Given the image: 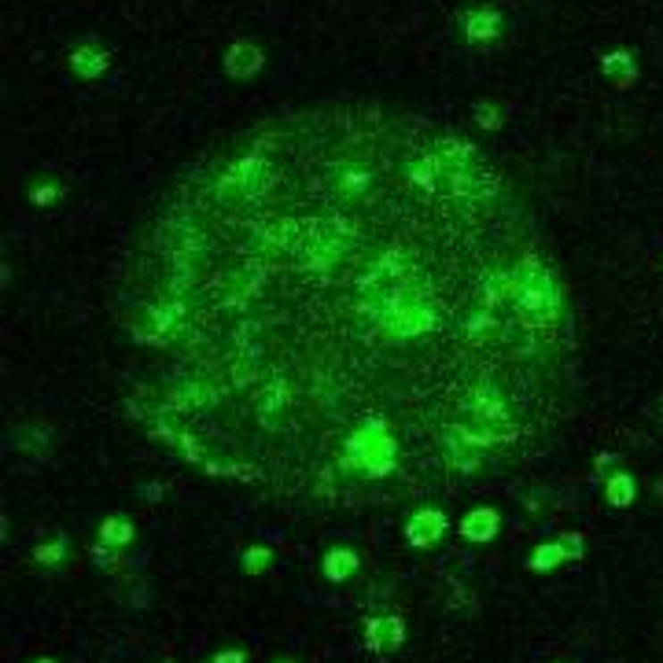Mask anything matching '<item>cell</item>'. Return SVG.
I'll use <instances>...</instances> for the list:
<instances>
[{
  "label": "cell",
  "instance_id": "cell-8",
  "mask_svg": "<svg viewBox=\"0 0 663 663\" xmlns=\"http://www.w3.org/2000/svg\"><path fill=\"white\" fill-rule=\"evenodd\" d=\"M284 663H288V659H284Z\"/></svg>",
  "mask_w": 663,
  "mask_h": 663
},
{
  "label": "cell",
  "instance_id": "cell-4",
  "mask_svg": "<svg viewBox=\"0 0 663 663\" xmlns=\"http://www.w3.org/2000/svg\"><path fill=\"white\" fill-rule=\"evenodd\" d=\"M494 531H498V516H494L491 508L472 512V516L465 520V538H472V541H491Z\"/></svg>",
  "mask_w": 663,
  "mask_h": 663
},
{
  "label": "cell",
  "instance_id": "cell-5",
  "mask_svg": "<svg viewBox=\"0 0 663 663\" xmlns=\"http://www.w3.org/2000/svg\"><path fill=\"white\" fill-rule=\"evenodd\" d=\"M357 567V560H354V553H343V550H336V553H328L324 557V575L332 579V583H340V579H347L350 571Z\"/></svg>",
  "mask_w": 663,
  "mask_h": 663
},
{
  "label": "cell",
  "instance_id": "cell-6",
  "mask_svg": "<svg viewBox=\"0 0 663 663\" xmlns=\"http://www.w3.org/2000/svg\"><path fill=\"white\" fill-rule=\"evenodd\" d=\"M214 663H244V656H239V652H222Z\"/></svg>",
  "mask_w": 663,
  "mask_h": 663
},
{
  "label": "cell",
  "instance_id": "cell-3",
  "mask_svg": "<svg viewBox=\"0 0 663 663\" xmlns=\"http://www.w3.org/2000/svg\"><path fill=\"white\" fill-rule=\"evenodd\" d=\"M369 645L376 652H390L402 645V619H376L369 623Z\"/></svg>",
  "mask_w": 663,
  "mask_h": 663
},
{
  "label": "cell",
  "instance_id": "cell-2",
  "mask_svg": "<svg viewBox=\"0 0 663 663\" xmlns=\"http://www.w3.org/2000/svg\"><path fill=\"white\" fill-rule=\"evenodd\" d=\"M446 531V516L442 512H416V516L409 520V527H406V538L413 541V546H432V541L439 538Z\"/></svg>",
  "mask_w": 663,
  "mask_h": 663
},
{
  "label": "cell",
  "instance_id": "cell-7",
  "mask_svg": "<svg viewBox=\"0 0 663 663\" xmlns=\"http://www.w3.org/2000/svg\"><path fill=\"white\" fill-rule=\"evenodd\" d=\"M41 663H52V659H41Z\"/></svg>",
  "mask_w": 663,
  "mask_h": 663
},
{
  "label": "cell",
  "instance_id": "cell-1",
  "mask_svg": "<svg viewBox=\"0 0 663 663\" xmlns=\"http://www.w3.org/2000/svg\"><path fill=\"white\" fill-rule=\"evenodd\" d=\"M130 281L159 432L277 498L435 494L560 428V277L508 173L428 118L332 104L239 133L177 180Z\"/></svg>",
  "mask_w": 663,
  "mask_h": 663
}]
</instances>
